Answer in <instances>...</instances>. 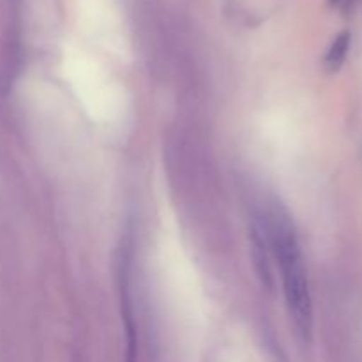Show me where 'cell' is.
I'll use <instances>...</instances> for the list:
<instances>
[{
  "label": "cell",
  "instance_id": "3957f363",
  "mask_svg": "<svg viewBox=\"0 0 362 362\" xmlns=\"http://www.w3.org/2000/svg\"><path fill=\"white\" fill-rule=\"evenodd\" d=\"M332 2H334V4H338V2H343V0H332Z\"/></svg>",
  "mask_w": 362,
  "mask_h": 362
},
{
  "label": "cell",
  "instance_id": "7a4b0ae2",
  "mask_svg": "<svg viewBox=\"0 0 362 362\" xmlns=\"http://www.w3.org/2000/svg\"><path fill=\"white\" fill-rule=\"evenodd\" d=\"M350 48V34L349 32H341L338 37L334 39L332 46L329 48L327 55H325V67L329 71H338L343 66L346 59V53Z\"/></svg>",
  "mask_w": 362,
  "mask_h": 362
},
{
  "label": "cell",
  "instance_id": "6da1fadb",
  "mask_svg": "<svg viewBox=\"0 0 362 362\" xmlns=\"http://www.w3.org/2000/svg\"><path fill=\"white\" fill-rule=\"evenodd\" d=\"M269 237L272 250L278 258L279 269L283 274V290L288 306L290 317L296 324L297 331L304 339L311 338L313 329V310H311V296L308 286L306 269H304L303 253L292 223L285 212L272 211L269 216Z\"/></svg>",
  "mask_w": 362,
  "mask_h": 362
}]
</instances>
